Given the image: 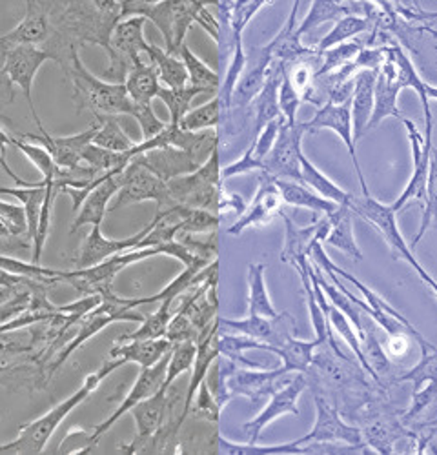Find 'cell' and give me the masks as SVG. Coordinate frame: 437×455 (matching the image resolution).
Listing matches in <instances>:
<instances>
[{
    "mask_svg": "<svg viewBox=\"0 0 437 455\" xmlns=\"http://www.w3.org/2000/svg\"><path fill=\"white\" fill-rule=\"evenodd\" d=\"M123 364L124 363L121 359H112V361L104 363L97 371H93L86 377V381L83 383V387L71 397H68L66 401L57 404L46 415L39 417V419H35L33 423L26 425L20 430V434L15 441L0 444V453H6V455L8 453H12V455H35V453L44 451L50 437L53 435V432L59 428V425L66 419V417L73 410H75L81 403H84L95 388H99V385L102 383V379H106L109 373L115 371Z\"/></svg>",
    "mask_w": 437,
    "mask_h": 455,
    "instance_id": "1",
    "label": "cell"
},
{
    "mask_svg": "<svg viewBox=\"0 0 437 455\" xmlns=\"http://www.w3.org/2000/svg\"><path fill=\"white\" fill-rule=\"evenodd\" d=\"M71 79L75 84V99L83 108H90L95 117L133 116L135 104L130 99L124 83L112 84L97 79L79 59L77 50H71Z\"/></svg>",
    "mask_w": 437,
    "mask_h": 455,
    "instance_id": "2",
    "label": "cell"
},
{
    "mask_svg": "<svg viewBox=\"0 0 437 455\" xmlns=\"http://www.w3.org/2000/svg\"><path fill=\"white\" fill-rule=\"evenodd\" d=\"M203 3H188V0H166V3H123V19L144 17L152 20L164 36L166 52L179 57L185 44V36L194 22H197Z\"/></svg>",
    "mask_w": 437,
    "mask_h": 455,
    "instance_id": "3",
    "label": "cell"
},
{
    "mask_svg": "<svg viewBox=\"0 0 437 455\" xmlns=\"http://www.w3.org/2000/svg\"><path fill=\"white\" fill-rule=\"evenodd\" d=\"M173 206L215 212L218 203V154H215L194 173L166 182Z\"/></svg>",
    "mask_w": 437,
    "mask_h": 455,
    "instance_id": "4",
    "label": "cell"
},
{
    "mask_svg": "<svg viewBox=\"0 0 437 455\" xmlns=\"http://www.w3.org/2000/svg\"><path fill=\"white\" fill-rule=\"evenodd\" d=\"M348 206L354 212V215H359L361 219L372 224L376 230L383 235V239L386 241V244L392 250L393 259H401V260L409 262L417 275L425 270L419 264V260L416 259L414 250L407 244L403 235H401L399 228H397V220H395V212L392 210L390 204L388 206L381 204L372 196H354L352 194Z\"/></svg>",
    "mask_w": 437,
    "mask_h": 455,
    "instance_id": "5",
    "label": "cell"
},
{
    "mask_svg": "<svg viewBox=\"0 0 437 455\" xmlns=\"http://www.w3.org/2000/svg\"><path fill=\"white\" fill-rule=\"evenodd\" d=\"M119 194L112 210H119L121 206H128L142 201H155L157 212L171 208L168 184L152 173L148 168L131 161L123 173H119Z\"/></svg>",
    "mask_w": 437,
    "mask_h": 455,
    "instance_id": "6",
    "label": "cell"
},
{
    "mask_svg": "<svg viewBox=\"0 0 437 455\" xmlns=\"http://www.w3.org/2000/svg\"><path fill=\"white\" fill-rule=\"evenodd\" d=\"M306 133V123H298L294 126L281 124L277 140L270 151V156L263 168L270 173V177L279 180H294L303 184L301 175V142Z\"/></svg>",
    "mask_w": 437,
    "mask_h": 455,
    "instance_id": "7",
    "label": "cell"
},
{
    "mask_svg": "<svg viewBox=\"0 0 437 455\" xmlns=\"http://www.w3.org/2000/svg\"><path fill=\"white\" fill-rule=\"evenodd\" d=\"M286 226V243L281 253V260L290 264L298 270L299 275L306 274L310 268V255L315 243H324L328 234H330V219L322 215L321 219L315 217L314 224L310 226H298L290 217L281 212Z\"/></svg>",
    "mask_w": 437,
    "mask_h": 455,
    "instance_id": "8",
    "label": "cell"
},
{
    "mask_svg": "<svg viewBox=\"0 0 437 455\" xmlns=\"http://www.w3.org/2000/svg\"><path fill=\"white\" fill-rule=\"evenodd\" d=\"M315 399V425L314 428L298 439V443L310 444V443H324V444H336L343 443L348 446H367L362 439V432L359 427L348 425L341 419L339 410L330 404L326 397L321 394L314 395Z\"/></svg>",
    "mask_w": 437,
    "mask_h": 455,
    "instance_id": "9",
    "label": "cell"
},
{
    "mask_svg": "<svg viewBox=\"0 0 437 455\" xmlns=\"http://www.w3.org/2000/svg\"><path fill=\"white\" fill-rule=\"evenodd\" d=\"M144 17H128L123 19L109 41V69L106 73H114L117 79H124L133 64L140 60V53H144L146 43L144 39Z\"/></svg>",
    "mask_w": 437,
    "mask_h": 455,
    "instance_id": "10",
    "label": "cell"
},
{
    "mask_svg": "<svg viewBox=\"0 0 437 455\" xmlns=\"http://www.w3.org/2000/svg\"><path fill=\"white\" fill-rule=\"evenodd\" d=\"M52 57H53V53H50V52H46L39 46H17V48H12V50L6 52L4 66H3L4 77L12 84H17L24 92L26 100H28L29 109H31L33 121H35L36 126H39V130H43L44 126H43L39 116H36L31 88H33V81H35L36 71H39L41 66Z\"/></svg>",
    "mask_w": 437,
    "mask_h": 455,
    "instance_id": "11",
    "label": "cell"
},
{
    "mask_svg": "<svg viewBox=\"0 0 437 455\" xmlns=\"http://www.w3.org/2000/svg\"><path fill=\"white\" fill-rule=\"evenodd\" d=\"M319 130H332L336 132L343 142L346 144V149L350 154V159L354 163L359 184H361V196H370L367 180H364L359 159H357V149H355V139H354V124H352V100L345 104H334V102H324L317 111L310 123H306V132L317 133Z\"/></svg>",
    "mask_w": 437,
    "mask_h": 455,
    "instance_id": "12",
    "label": "cell"
},
{
    "mask_svg": "<svg viewBox=\"0 0 437 455\" xmlns=\"http://www.w3.org/2000/svg\"><path fill=\"white\" fill-rule=\"evenodd\" d=\"M170 354H171V350H170L157 364H154V366H150V368H142L139 379L135 381V385L131 387V390H130V394L126 395V399L121 403V406H119L112 415H109L104 423H100V425L95 428V432H93L91 437L88 439V441H90V446H93V444L100 439V435H104L109 428H112L124 413L131 411L133 406H137V404H139L140 401H144V399L152 397L154 394H157V392L163 388L164 379H166L168 363H170Z\"/></svg>",
    "mask_w": 437,
    "mask_h": 455,
    "instance_id": "13",
    "label": "cell"
},
{
    "mask_svg": "<svg viewBox=\"0 0 437 455\" xmlns=\"http://www.w3.org/2000/svg\"><path fill=\"white\" fill-rule=\"evenodd\" d=\"M407 128L409 133V140L412 146V159H414V172H412V179L409 180L407 188L403 189V194L399 196V199L395 203H392V210L397 213L403 210L412 199H417L421 203H425L426 197V180H428V166H430V149L433 144H428L425 135L417 130L416 123H412L410 119H401Z\"/></svg>",
    "mask_w": 437,
    "mask_h": 455,
    "instance_id": "14",
    "label": "cell"
},
{
    "mask_svg": "<svg viewBox=\"0 0 437 455\" xmlns=\"http://www.w3.org/2000/svg\"><path fill=\"white\" fill-rule=\"evenodd\" d=\"M308 388V375L306 373H299L296 375L291 381L272 394V401L270 404L255 417L253 421L244 425V430L250 437V443H255L259 439L261 432L266 428V425H270L274 419L281 415L291 413V415H299V408H298V401L301 397V394Z\"/></svg>",
    "mask_w": 437,
    "mask_h": 455,
    "instance_id": "15",
    "label": "cell"
},
{
    "mask_svg": "<svg viewBox=\"0 0 437 455\" xmlns=\"http://www.w3.org/2000/svg\"><path fill=\"white\" fill-rule=\"evenodd\" d=\"M401 90L403 88H401V84H399L397 64H395L393 53H392V48L386 46L385 62L377 69L376 92H374V111H372L370 123L367 126V132L377 128L386 117H401V111L397 108V99H399Z\"/></svg>",
    "mask_w": 437,
    "mask_h": 455,
    "instance_id": "16",
    "label": "cell"
},
{
    "mask_svg": "<svg viewBox=\"0 0 437 455\" xmlns=\"http://www.w3.org/2000/svg\"><path fill=\"white\" fill-rule=\"evenodd\" d=\"M50 4L48 3H26V15L20 24L10 33L0 36V46L6 52L17 46H39L50 36Z\"/></svg>",
    "mask_w": 437,
    "mask_h": 455,
    "instance_id": "17",
    "label": "cell"
},
{
    "mask_svg": "<svg viewBox=\"0 0 437 455\" xmlns=\"http://www.w3.org/2000/svg\"><path fill=\"white\" fill-rule=\"evenodd\" d=\"M99 124L91 126L90 130L71 135V137H53L44 128L39 130L41 135L28 133L24 135V140H33L35 144H41L48 149V154L53 157L55 164L60 168H75L83 164V151L88 144H91Z\"/></svg>",
    "mask_w": 437,
    "mask_h": 455,
    "instance_id": "18",
    "label": "cell"
},
{
    "mask_svg": "<svg viewBox=\"0 0 437 455\" xmlns=\"http://www.w3.org/2000/svg\"><path fill=\"white\" fill-rule=\"evenodd\" d=\"M150 230H152V224H148L144 230H140L139 234H135L131 237L117 241V239H106L100 232V226H93L90 235L86 237V241L81 248L79 259H77L79 270L91 268V267H95V264H100L114 255L137 250L139 244L142 243V239L146 237V234H148Z\"/></svg>",
    "mask_w": 437,
    "mask_h": 455,
    "instance_id": "19",
    "label": "cell"
},
{
    "mask_svg": "<svg viewBox=\"0 0 437 455\" xmlns=\"http://www.w3.org/2000/svg\"><path fill=\"white\" fill-rule=\"evenodd\" d=\"M133 161L142 164L144 168H148L152 173H155L164 182H168L175 177L194 173L195 170L201 168L194 161V157L188 154V151L171 148V146L144 151V154L137 156Z\"/></svg>",
    "mask_w": 437,
    "mask_h": 455,
    "instance_id": "20",
    "label": "cell"
},
{
    "mask_svg": "<svg viewBox=\"0 0 437 455\" xmlns=\"http://www.w3.org/2000/svg\"><path fill=\"white\" fill-rule=\"evenodd\" d=\"M376 79H377V69H362L355 73L354 77L355 86L352 95V124H354L355 142L367 133V126L372 117Z\"/></svg>",
    "mask_w": 437,
    "mask_h": 455,
    "instance_id": "21",
    "label": "cell"
},
{
    "mask_svg": "<svg viewBox=\"0 0 437 455\" xmlns=\"http://www.w3.org/2000/svg\"><path fill=\"white\" fill-rule=\"evenodd\" d=\"M119 188H121L119 173H112V175H107L104 180H100L91 189V192L86 196L83 206L79 208L81 212H79L75 222H73L69 232L75 234L79 228H83L86 224L100 226L102 219H104V215L107 212V204H109V201H112L114 196L119 194Z\"/></svg>",
    "mask_w": 437,
    "mask_h": 455,
    "instance_id": "22",
    "label": "cell"
},
{
    "mask_svg": "<svg viewBox=\"0 0 437 455\" xmlns=\"http://www.w3.org/2000/svg\"><path fill=\"white\" fill-rule=\"evenodd\" d=\"M171 348L173 343L166 337L119 340V345L109 352V357L121 359L124 364L137 363L140 368H150L157 364Z\"/></svg>",
    "mask_w": 437,
    "mask_h": 455,
    "instance_id": "23",
    "label": "cell"
},
{
    "mask_svg": "<svg viewBox=\"0 0 437 455\" xmlns=\"http://www.w3.org/2000/svg\"><path fill=\"white\" fill-rule=\"evenodd\" d=\"M168 413V390L161 388L152 397L140 401L131 408V415L137 425V439L152 437L166 419Z\"/></svg>",
    "mask_w": 437,
    "mask_h": 455,
    "instance_id": "24",
    "label": "cell"
},
{
    "mask_svg": "<svg viewBox=\"0 0 437 455\" xmlns=\"http://www.w3.org/2000/svg\"><path fill=\"white\" fill-rule=\"evenodd\" d=\"M126 92L133 104H152L161 92V79L152 62L139 60L130 68L124 81Z\"/></svg>",
    "mask_w": 437,
    "mask_h": 455,
    "instance_id": "25",
    "label": "cell"
},
{
    "mask_svg": "<svg viewBox=\"0 0 437 455\" xmlns=\"http://www.w3.org/2000/svg\"><path fill=\"white\" fill-rule=\"evenodd\" d=\"M364 10L367 4L362 3H332V0H314L308 15L303 19V22L298 28V35L303 36L310 29H315L317 26L328 22V20H341L348 15L364 17Z\"/></svg>",
    "mask_w": 437,
    "mask_h": 455,
    "instance_id": "26",
    "label": "cell"
},
{
    "mask_svg": "<svg viewBox=\"0 0 437 455\" xmlns=\"http://www.w3.org/2000/svg\"><path fill=\"white\" fill-rule=\"evenodd\" d=\"M281 194L275 186V179L268 177L266 180H263L261 189L258 197L253 201V206L250 208V212L246 213V217H242L234 228L232 234H239L242 232L246 226L250 224H263L268 222L275 213H281Z\"/></svg>",
    "mask_w": 437,
    "mask_h": 455,
    "instance_id": "27",
    "label": "cell"
},
{
    "mask_svg": "<svg viewBox=\"0 0 437 455\" xmlns=\"http://www.w3.org/2000/svg\"><path fill=\"white\" fill-rule=\"evenodd\" d=\"M275 186L279 189L282 203H286L288 206L306 208V210H312L314 213H321V215H332L339 208V204L321 197L319 194L312 192V189H308L301 182L275 179Z\"/></svg>",
    "mask_w": 437,
    "mask_h": 455,
    "instance_id": "28",
    "label": "cell"
},
{
    "mask_svg": "<svg viewBox=\"0 0 437 455\" xmlns=\"http://www.w3.org/2000/svg\"><path fill=\"white\" fill-rule=\"evenodd\" d=\"M330 219V234L326 237V244H330L354 260H362V253L354 237V212L348 204H339V208L328 215Z\"/></svg>",
    "mask_w": 437,
    "mask_h": 455,
    "instance_id": "29",
    "label": "cell"
},
{
    "mask_svg": "<svg viewBox=\"0 0 437 455\" xmlns=\"http://www.w3.org/2000/svg\"><path fill=\"white\" fill-rule=\"evenodd\" d=\"M392 48V53H393V59H395V64H397V75H399V84L401 88H412L417 97L421 99V106H423V113H425V123H426V142L432 144V130H433V124H432V111H430V100L426 97V92H425V81L419 77V73L416 71L412 60L409 59V55L401 50V46L393 44L390 46Z\"/></svg>",
    "mask_w": 437,
    "mask_h": 455,
    "instance_id": "30",
    "label": "cell"
},
{
    "mask_svg": "<svg viewBox=\"0 0 437 455\" xmlns=\"http://www.w3.org/2000/svg\"><path fill=\"white\" fill-rule=\"evenodd\" d=\"M0 194H8L17 197L24 206L26 213V226H28V235L31 243L36 241L39 235V222H41V212L46 197L44 186H39L36 182H26L24 188H0Z\"/></svg>",
    "mask_w": 437,
    "mask_h": 455,
    "instance_id": "31",
    "label": "cell"
},
{
    "mask_svg": "<svg viewBox=\"0 0 437 455\" xmlns=\"http://www.w3.org/2000/svg\"><path fill=\"white\" fill-rule=\"evenodd\" d=\"M148 55V60L157 68L159 79L164 83L170 90H179L188 86V71L179 57L170 55L166 50L157 48L154 44H148L144 50Z\"/></svg>",
    "mask_w": 437,
    "mask_h": 455,
    "instance_id": "32",
    "label": "cell"
},
{
    "mask_svg": "<svg viewBox=\"0 0 437 455\" xmlns=\"http://www.w3.org/2000/svg\"><path fill=\"white\" fill-rule=\"evenodd\" d=\"M319 343L314 340H299L296 337H290L288 340H284L282 345L272 348L270 352L281 355L282 359V368L288 371H299V373H306L312 366L314 361V354L317 350Z\"/></svg>",
    "mask_w": 437,
    "mask_h": 455,
    "instance_id": "33",
    "label": "cell"
},
{
    "mask_svg": "<svg viewBox=\"0 0 437 455\" xmlns=\"http://www.w3.org/2000/svg\"><path fill=\"white\" fill-rule=\"evenodd\" d=\"M301 175H303V184L310 186L315 194L321 197L332 201L336 204H348L352 194L345 192L343 188H339L336 182L328 179L321 170H317L306 157L305 154L301 156Z\"/></svg>",
    "mask_w": 437,
    "mask_h": 455,
    "instance_id": "34",
    "label": "cell"
},
{
    "mask_svg": "<svg viewBox=\"0 0 437 455\" xmlns=\"http://www.w3.org/2000/svg\"><path fill=\"white\" fill-rule=\"evenodd\" d=\"M372 26H374V22L367 17L348 15V17L336 22V26L330 29V33H326L322 36L321 43L315 46V50H317V53H324L326 50L336 48L339 44H345L350 39H354V36L372 29Z\"/></svg>",
    "mask_w": 437,
    "mask_h": 455,
    "instance_id": "35",
    "label": "cell"
},
{
    "mask_svg": "<svg viewBox=\"0 0 437 455\" xmlns=\"http://www.w3.org/2000/svg\"><path fill=\"white\" fill-rule=\"evenodd\" d=\"M430 228H437V148L430 149V166H428V180H426V197L423 203V217L419 232L412 243V250L421 243Z\"/></svg>",
    "mask_w": 437,
    "mask_h": 455,
    "instance_id": "36",
    "label": "cell"
},
{
    "mask_svg": "<svg viewBox=\"0 0 437 455\" xmlns=\"http://www.w3.org/2000/svg\"><path fill=\"white\" fill-rule=\"evenodd\" d=\"M97 124L99 128L91 144L109 151H117V154H126V151L135 148V142L124 133L117 117H99Z\"/></svg>",
    "mask_w": 437,
    "mask_h": 455,
    "instance_id": "37",
    "label": "cell"
},
{
    "mask_svg": "<svg viewBox=\"0 0 437 455\" xmlns=\"http://www.w3.org/2000/svg\"><path fill=\"white\" fill-rule=\"evenodd\" d=\"M250 315L277 317L265 284V264H250Z\"/></svg>",
    "mask_w": 437,
    "mask_h": 455,
    "instance_id": "38",
    "label": "cell"
},
{
    "mask_svg": "<svg viewBox=\"0 0 437 455\" xmlns=\"http://www.w3.org/2000/svg\"><path fill=\"white\" fill-rule=\"evenodd\" d=\"M179 57L182 62H185V68L188 71V86L204 90L206 93L217 92L218 75L213 69H210L197 55H194L187 44H182Z\"/></svg>",
    "mask_w": 437,
    "mask_h": 455,
    "instance_id": "39",
    "label": "cell"
},
{
    "mask_svg": "<svg viewBox=\"0 0 437 455\" xmlns=\"http://www.w3.org/2000/svg\"><path fill=\"white\" fill-rule=\"evenodd\" d=\"M437 379V347L421 348V359L409 371L397 375L395 383H412V392Z\"/></svg>",
    "mask_w": 437,
    "mask_h": 455,
    "instance_id": "40",
    "label": "cell"
},
{
    "mask_svg": "<svg viewBox=\"0 0 437 455\" xmlns=\"http://www.w3.org/2000/svg\"><path fill=\"white\" fill-rule=\"evenodd\" d=\"M218 116H221V100H218V97H213L206 104L190 109L179 123V128L182 132L213 130L218 124Z\"/></svg>",
    "mask_w": 437,
    "mask_h": 455,
    "instance_id": "41",
    "label": "cell"
},
{
    "mask_svg": "<svg viewBox=\"0 0 437 455\" xmlns=\"http://www.w3.org/2000/svg\"><path fill=\"white\" fill-rule=\"evenodd\" d=\"M171 299L161 300V307L155 314L148 315L142 321V326L133 333L123 337L121 340H137V339H161L166 337L170 321H171Z\"/></svg>",
    "mask_w": 437,
    "mask_h": 455,
    "instance_id": "42",
    "label": "cell"
},
{
    "mask_svg": "<svg viewBox=\"0 0 437 455\" xmlns=\"http://www.w3.org/2000/svg\"><path fill=\"white\" fill-rule=\"evenodd\" d=\"M284 373H286L284 368H279L274 371H263V373H239L235 379V390L250 397L270 395L275 392L274 390L275 381Z\"/></svg>",
    "mask_w": 437,
    "mask_h": 455,
    "instance_id": "43",
    "label": "cell"
},
{
    "mask_svg": "<svg viewBox=\"0 0 437 455\" xmlns=\"http://www.w3.org/2000/svg\"><path fill=\"white\" fill-rule=\"evenodd\" d=\"M201 93H206V92L199 90V88H194V86H185V88H179V90L161 88L159 99L170 109V124L171 126H179L182 117H185L187 113L190 111V102L194 100V97H197Z\"/></svg>",
    "mask_w": 437,
    "mask_h": 455,
    "instance_id": "44",
    "label": "cell"
},
{
    "mask_svg": "<svg viewBox=\"0 0 437 455\" xmlns=\"http://www.w3.org/2000/svg\"><path fill=\"white\" fill-rule=\"evenodd\" d=\"M13 146L19 148L22 154L31 161V164L43 173V182H55L59 173H60V166L55 164L53 157L48 154V149L43 148L41 144H31L28 140L22 139H13Z\"/></svg>",
    "mask_w": 437,
    "mask_h": 455,
    "instance_id": "45",
    "label": "cell"
},
{
    "mask_svg": "<svg viewBox=\"0 0 437 455\" xmlns=\"http://www.w3.org/2000/svg\"><path fill=\"white\" fill-rule=\"evenodd\" d=\"M195 355H197L195 340H182V343L173 345L171 354H170V363H168L166 379H164L163 388L168 390L179 375L188 371L194 366Z\"/></svg>",
    "mask_w": 437,
    "mask_h": 455,
    "instance_id": "46",
    "label": "cell"
},
{
    "mask_svg": "<svg viewBox=\"0 0 437 455\" xmlns=\"http://www.w3.org/2000/svg\"><path fill=\"white\" fill-rule=\"evenodd\" d=\"M362 48H364V44L361 41H354V43H345L336 48L326 50L324 53H321L322 60H321V68L315 73V79L324 77V75H330V73L345 68L361 53Z\"/></svg>",
    "mask_w": 437,
    "mask_h": 455,
    "instance_id": "47",
    "label": "cell"
},
{
    "mask_svg": "<svg viewBox=\"0 0 437 455\" xmlns=\"http://www.w3.org/2000/svg\"><path fill=\"white\" fill-rule=\"evenodd\" d=\"M435 408H437V379L423 385L419 390L412 392V403L409 410H405V413L401 415V421H403L405 427H410L425 411L435 410Z\"/></svg>",
    "mask_w": 437,
    "mask_h": 455,
    "instance_id": "48",
    "label": "cell"
},
{
    "mask_svg": "<svg viewBox=\"0 0 437 455\" xmlns=\"http://www.w3.org/2000/svg\"><path fill=\"white\" fill-rule=\"evenodd\" d=\"M221 450L228 455H263V453H310L308 446H301L298 441H291L279 446H255L251 444H232L221 439Z\"/></svg>",
    "mask_w": 437,
    "mask_h": 455,
    "instance_id": "49",
    "label": "cell"
},
{
    "mask_svg": "<svg viewBox=\"0 0 437 455\" xmlns=\"http://www.w3.org/2000/svg\"><path fill=\"white\" fill-rule=\"evenodd\" d=\"M301 102H303L301 95L296 92L294 86H291V83L288 81V77L282 71V83L279 88V108H281V116L284 117L286 124H290V126L298 124L296 113H298Z\"/></svg>",
    "mask_w": 437,
    "mask_h": 455,
    "instance_id": "50",
    "label": "cell"
},
{
    "mask_svg": "<svg viewBox=\"0 0 437 455\" xmlns=\"http://www.w3.org/2000/svg\"><path fill=\"white\" fill-rule=\"evenodd\" d=\"M131 117H135L139 121L144 140H150V139L157 137L166 128V124L157 119L155 111L152 109V104H135V111Z\"/></svg>",
    "mask_w": 437,
    "mask_h": 455,
    "instance_id": "51",
    "label": "cell"
},
{
    "mask_svg": "<svg viewBox=\"0 0 437 455\" xmlns=\"http://www.w3.org/2000/svg\"><path fill=\"white\" fill-rule=\"evenodd\" d=\"M195 397H197V403H195V415H197V417H203V419H208V421H217V419H218V404L215 403L213 395L210 394L206 379L201 383V387H199Z\"/></svg>",
    "mask_w": 437,
    "mask_h": 455,
    "instance_id": "52",
    "label": "cell"
},
{
    "mask_svg": "<svg viewBox=\"0 0 437 455\" xmlns=\"http://www.w3.org/2000/svg\"><path fill=\"white\" fill-rule=\"evenodd\" d=\"M13 139L12 135H8L6 132L0 130V156L6 159V146H13Z\"/></svg>",
    "mask_w": 437,
    "mask_h": 455,
    "instance_id": "53",
    "label": "cell"
},
{
    "mask_svg": "<svg viewBox=\"0 0 437 455\" xmlns=\"http://www.w3.org/2000/svg\"><path fill=\"white\" fill-rule=\"evenodd\" d=\"M0 168H3V170H4V172H6V173H8V175L17 182V186H20V188H24V186H26V180H22V179H19V177L15 175V172L10 168V164L6 163V159H4L3 156H0Z\"/></svg>",
    "mask_w": 437,
    "mask_h": 455,
    "instance_id": "54",
    "label": "cell"
},
{
    "mask_svg": "<svg viewBox=\"0 0 437 455\" xmlns=\"http://www.w3.org/2000/svg\"><path fill=\"white\" fill-rule=\"evenodd\" d=\"M421 277V281L430 288V291L435 295V299H437V281L428 274V272H425V274H421L419 275Z\"/></svg>",
    "mask_w": 437,
    "mask_h": 455,
    "instance_id": "55",
    "label": "cell"
},
{
    "mask_svg": "<svg viewBox=\"0 0 437 455\" xmlns=\"http://www.w3.org/2000/svg\"><path fill=\"white\" fill-rule=\"evenodd\" d=\"M10 235H13L12 226L8 224V220H4L3 217H0V237H10Z\"/></svg>",
    "mask_w": 437,
    "mask_h": 455,
    "instance_id": "56",
    "label": "cell"
},
{
    "mask_svg": "<svg viewBox=\"0 0 437 455\" xmlns=\"http://www.w3.org/2000/svg\"><path fill=\"white\" fill-rule=\"evenodd\" d=\"M423 428L428 432L430 439L437 444V425H430V427H423Z\"/></svg>",
    "mask_w": 437,
    "mask_h": 455,
    "instance_id": "57",
    "label": "cell"
}]
</instances>
